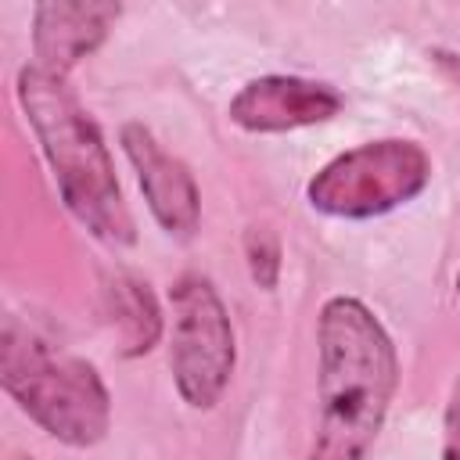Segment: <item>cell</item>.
<instances>
[{
    "mask_svg": "<svg viewBox=\"0 0 460 460\" xmlns=\"http://www.w3.org/2000/svg\"><path fill=\"white\" fill-rule=\"evenodd\" d=\"M4 392L58 442L97 446L111 424V399L93 363L54 349L18 316L4 320L0 334Z\"/></svg>",
    "mask_w": 460,
    "mask_h": 460,
    "instance_id": "3",
    "label": "cell"
},
{
    "mask_svg": "<svg viewBox=\"0 0 460 460\" xmlns=\"http://www.w3.org/2000/svg\"><path fill=\"white\" fill-rule=\"evenodd\" d=\"M456 288H460V273H456Z\"/></svg>",
    "mask_w": 460,
    "mask_h": 460,
    "instance_id": "13",
    "label": "cell"
},
{
    "mask_svg": "<svg viewBox=\"0 0 460 460\" xmlns=\"http://www.w3.org/2000/svg\"><path fill=\"white\" fill-rule=\"evenodd\" d=\"M108 313H111L115 331L122 334V345H126L122 352L126 356L147 352L162 334L158 302L147 291V284L137 280V277H115L108 284Z\"/></svg>",
    "mask_w": 460,
    "mask_h": 460,
    "instance_id": "9",
    "label": "cell"
},
{
    "mask_svg": "<svg viewBox=\"0 0 460 460\" xmlns=\"http://www.w3.org/2000/svg\"><path fill=\"white\" fill-rule=\"evenodd\" d=\"M431 180V158L413 140H370L309 180V205L338 219L385 216L417 198Z\"/></svg>",
    "mask_w": 460,
    "mask_h": 460,
    "instance_id": "4",
    "label": "cell"
},
{
    "mask_svg": "<svg viewBox=\"0 0 460 460\" xmlns=\"http://www.w3.org/2000/svg\"><path fill=\"white\" fill-rule=\"evenodd\" d=\"M244 255H248V273L262 291H273L280 280V241L266 226H252L244 234Z\"/></svg>",
    "mask_w": 460,
    "mask_h": 460,
    "instance_id": "10",
    "label": "cell"
},
{
    "mask_svg": "<svg viewBox=\"0 0 460 460\" xmlns=\"http://www.w3.org/2000/svg\"><path fill=\"white\" fill-rule=\"evenodd\" d=\"M431 58H435V65L446 72V79H449V83L460 90V54H446V50H435Z\"/></svg>",
    "mask_w": 460,
    "mask_h": 460,
    "instance_id": "12",
    "label": "cell"
},
{
    "mask_svg": "<svg viewBox=\"0 0 460 460\" xmlns=\"http://www.w3.org/2000/svg\"><path fill=\"white\" fill-rule=\"evenodd\" d=\"M18 104L40 140V151L58 180L65 208L104 244L126 248L137 241L133 216L126 208L122 187L108 144L79 104L65 75H54L40 65H25L14 79Z\"/></svg>",
    "mask_w": 460,
    "mask_h": 460,
    "instance_id": "2",
    "label": "cell"
},
{
    "mask_svg": "<svg viewBox=\"0 0 460 460\" xmlns=\"http://www.w3.org/2000/svg\"><path fill=\"white\" fill-rule=\"evenodd\" d=\"M446 456H460V381L453 385L449 406H446V442H442Z\"/></svg>",
    "mask_w": 460,
    "mask_h": 460,
    "instance_id": "11",
    "label": "cell"
},
{
    "mask_svg": "<svg viewBox=\"0 0 460 460\" xmlns=\"http://www.w3.org/2000/svg\"><path fill=\"white\" fill-rule=\"evenodd\" d=\"M122 151L137 169L140 190L147 198L151 216L158 219V226L169 237L187 241L198 230V216H201V198H198V183L190 176V169L172 158L151 129H144L140 122L122 126Z\"/></svg>",
    "mask_w": 460,
    "mask_h": 460,
    "instance_id": "7",
    "label": "cell"
},
{
    "mask_svg": "<svg viewBox=\"0 0 460 460\" xmlns=\"http://www.w3.org/2000/svg\"><path fill=\"white\" fill-rule=\"evenodd\" d=\"M316 341L320 431L313 442V456H363L377 438L399 385L395 345L381 320L349 295H334L323 302Z\"/></svg>",
    "mask_w": 460,
    "mask_h": 460,
    "instance_id": "1",
    "label": "cell"
},
{
    "mask_svg": "<svg viewBox=\"0 0 460 460\" xmlns=\"http://www.w3.org/2000/svg\"><path fill=\"white\" fill-rule=\"evenodd\" d=\"M341 111V93L302 75H262L237 90L230 119L248 133H288L327 122Z\"/></svg>",
    "mask_w": 460,
    "mask_h": 460,
    "instance_id": "6",
    "label": "cell"
},
{
    "mask_svg": "<svg viewBox=\"0 0 460 460\" xmlns=\"http://www.w3.org/2000/svg\"><path fill=\"white\" fill-rule=\"evenodd\" d=\"M119 11V0H36L32 65L54 75H68L108 40Z\"/></svg>",
    "mask_w": 460,
    "mask_h": 460,
    "instance_id": "8",
    "label": "cell"
},
{
    "mask_svg": "<svg viewBox=\"0 0 460 460\" xmlns=\"http://www.w3.org/2000/svg\"><path fill=\"white\" fill-rule=\"evenodd\" d=\"M172 345L169 367L180 399L190 410H212L234 374V323L219 291L201 273H183L172 291Z\"/></svg>",
    "mask_w": 460,
    "mask_h": 460,
    "instance_id": "5",
    "label": "cell"
}]
</instances>
